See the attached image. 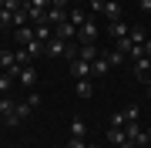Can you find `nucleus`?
I'll return each instance as SVG.
<instances>
[{
  "instance_id": "1",
  "label": "nucleus",
  "mask_w": 151,
  "mask_h": 148,
  "mask_svg": "<svg viewBox=\"0 0 151 148\" xmlns=\"http://www.w3.org/2000/svg\"><path fill=\"white\" fill-rule=\"evenodd\" d=\"M30 115H34V108H30V104H27V101H17V104H14V111L4 118V125H7V128H17L20 121H27Z\"/></svg>"
},
{
  "instance_id": "2",
  "label": "nucleus",
  "mask_w": 151,
  "mask_h": 148,
  "mask_svg": "<svg viewBox=\"0 0 151 148\" xmlns=\"http://www.w3.org/2000/svg\"><path fill=\"white\" fill-rule=\"evenodd\" d=\"M24 7V0H7L4 7H0V30H10L14 27V14Z\"/></svg>"
},
{
  "instance_id": "3",
  "label": "nucleus",
  "mask_w": 151,
  "mask_h": 148,
  "mask_svg": "<svg viewBox=\"0 0 151 148\" xmlns=\"http://www.w3.org/2000/svg\"><path fill=\"white\" fill-rule=\"evenodd\" d=\"M17 84H24L27 91H34V88H37V67H34V64H24L20 74H17Z\"/></svg>"
},
{
  "instance_id": "4",
  "label": "nucleus",
  "mask_w": 151,
  "mask_h": 148,
  "mask_svg": "<svg viewBox=\"0 0 151 148\" xmlns=\"http://www.w3.org/2000/svg\"><path fill=\"white\" fill-rule=\"evenodd\" d=\"M0 71H7V74H14V77L20 74V64H17V54H14V51H7V47L0 51Z\"/></svg>"
},
{
  "instance_id": "5",
  "label": "nucleus",
  "mask_w": 151,
  "mask_h": 148,
  "mask_svg": "<svg viewBox=\"0 0 151 148\" xmlns=\"http://www.w3.org/2000/svg\"><path fill=\"white\" fill-rule=\"evenodd\" d=\"M77 44H97V20H87L84 27H77Z\"/></svg>"
},
{
  "instance_id": "6",
  "label": "nucleus",
  "mask_w": 151,
  "mask_h": 148,
  "mask_svg": "<svg viewBox=\"0 0 151 148\" xmlns=\"http://www.w3.org/2000/svg\"><path fill=\"white\" fill-rule=\"evenodd\" d=\"M67 40H60V37H50L47 40V44H44V54H47V57H67Z\"/></svg>"
},
{
  "instance_id": "7",
  "label": "nucleus",
  "mask_w": 151,
  "mask_h": 148,
  "mask_svg": "<svg viewBox=\"0 0 151 148\" xmlns=\"http://www.w3.org/2000/svg\"><path fill=\"white\" fill-rule=\"evenodd\" d=\"M37 27H30V24H24V27H14V40H17V47H27L30 40H37V34H34Z\"/></svg>"
},
{
  "instance_id": "8",
  "label": "nucleus",
  "mask_w": 151,
  "mask_h": 148,
  "mask_svg": "<svg viewBox=\"0 0 151 148\" xmlns=\"http://www.w3.org/2000/svg\"><path fill=\"white\" fill-rule=\"evenodd\" d=\"M64 20H67V7H54V4H50V7H47V14H44V24L57 27V24H64Z\"/></svg>"
},
{
  "instance_id": "9",
  "label": "nucleus",
  "mask_w": 151,
  "mask_h": 148,
  "mask_svg": "<svg viewBox=\"0 0 151 148\" xmlns=\"http://www.w3.org/2000/svg\"><path fill=\"white\" fill-rule=\"evenodd\" d=\"M54 37L67 40V44H74V40H77V27H74L70 20H64V24H57V27H54Z\"/></svg>"
},
{
  "instance_id": "10",
  "label": "nucleus",
  "mask_w": 151,
  "mask_h": 148,
  "mask_svg": "<svg viewBox=\"0 0 151 148\" xmlns=\"http://www.w3.org/2000/svg\"><path fill=\"white\" fill-rule=\"evenodd\" d=\"M67 64H70V74H74L77 81H81V77H94V74H91V61L74 57V61H67Z\"/></svg>"
},
{
  "instance_id": "11",
  "label": "nucleus",
  "mask_w": 151,
  "mask_h": 148,
  "mask_svg": "<svg viewBox=\"0 0 151 148\" xmlns=\"http://www.w3.org/2000/svg\"><path fill=\"white\" fill-rule=\"evenodd\" d=\"M134 74L141 77V81H151V57H148V54L134 61Z\"/></svg>"
},
{
  "instance_id": "12",
  "label": "nucleus",
  "mask_w": 151,
  "mask_h": 148,
  "mask_svg": "<svg viewBox=\"0 0 151 148\" xmlns=\"http://www.w3.org/2000/svg\"><path fill=\"white\" fill-rule=\"evenodd\" d=\"M108 71H111V61L104 57V54H97V61H91V74L94 77H104Z\"/></svg>"
},
{
  "instance_id": "13",
  "label": "nucleus",
  "mask_w": 151,
  "mask_h": 148,
  "mask_svg": "<svg viewBox=\"0 0 151 148\" xmlns=\"http://www.w3.org/2000/svg\"><path fill=\"white\" fill-rule=\"evenodd\" d=\"M67 20L74 24V27H84V24H87V14H84L77 4H70V10H67Z\"/></svg>"
},
{
  "instance_id": "14",
  "label": "nucleus",
  "mask_w": 151,
  "mask_h": 148,
  "mask_svg": "<svg viewBox=\"0 0 151 148\" xmlns=\"http://www.w3.org/2000/svg\"><path fill=\"white\" fill-rule=\"evenodd\" d=\"M108 30H111V37H114V40H124V37L131 34V27H128L124 20H114V24H108Z\"/></svg>"
},
{
  "instance_id": "15",
  "label": "nucleus",
  "mask_w": 151,
  "mask_h": 148,
  "mask_svg": "<svg viewBox=\"0 0 151 148\" xmlns=\"http://www.w3.org/2000/svg\"><path fill=\"white\" fill-rule=\"evenodd\" d=\"M104 17L114 24V20H121V4L118 0H104Z\"/></svg>"
},
{
  "instance_id": "16",
  "label": "nucleus",
  "mask_w": 151,
  "mask_h": 148,
  "mask_svg": "<svg viewBox=\"0 0 151 148\" xmlns=\"http://www.w3.org/2000/svg\"><path fill=\"white\" fill-rule=\"evenodd\" d=\"M77 57L81 61H97V44H77Z\"/></svg>"
},
{
  "instance_id": "17",
  "label": "nucleus",
  "mask_w": 151,
  "mask_h": 148,
  "mask_svg": "<svg viewBox=\"0 0 151 148\" xmlns=\"http://www.w3.org/2000/svg\"><path fill=\"white\" fill-rule=\"evenodd\" d=\"M104 57L111 61V67H121L124 61H128V54H124V51H118V47H111V51H104Z\"/></svg>"
},
{
  "instance_id": "18",
  "label": "nucleus",
  "mask_w": 151,
  "mask_h": 148,
  "mask_svg": "<svg viewBox=\"0 0 151 148\" xmlns=\"http://www.w3.org/2000/svg\"><path fill=\"white\" fill-rule=\"evenodd\" d=\"M108 142H111V148H121L124 142H128V135H124L121 128H108Z\"/></svg>"
},
{
  "instance_id": "19",
  "label": "nucleus",
  "mask_w": 151,
  "mask_h": 148,
  "mask_svg": "<svg viewBox=\"0 0 151 148\" xmlns=\"http://www.w3.org/2000/svg\"><path fill=\"white\" fill-rule=\"evenodd\" d=\"M14 81H17L14 74H7V71H0V98H7V91L14 88Z\"/></svg>"
},
{
  "instance_id": "20",
  "label": "nucleus",
  "mask_w": 151,
  "mask_h": 148,
  "mask_svg": "<svg viewBox=\"0 0 151 148\" xmlns=\"http://www.w3.org/2000/svg\"><path fill=\"white\" fill-rule=\"evenodd\" d=\"M91 94H94L91 77H81V81H77V98H91Z\"/></svg>"
},
{
  "instance_id": "21",
  "label": "nucleus",
  "mask_w": 151,
  "mask_h": 148,
  "mask_svg": "<svg viewBox=\"0 0 151 148\" xmlns=\"http://www.w3.org/2000/svg\"><path fill=\"white\" fill-rule=\"evenodd\" d=\"M84 131H87V128H84V118H74V121H70V138H84Z\"/></svg>"
},
{
  "instance_id": "22",
  "label": "nucleus",
  "mask_w": 151,
  "mask_h": 148,
  "mask_svg": "<svg viewBox=\"0 0 151 148\" xmlns=\"http://www.w3.org/2000/svg\"><path fill=\"white\" fill-rule=\"evenodd\" d=\"M128 37H131V44H134V47H145V30H141V27H131V34H128Z\"/></svg>"
},
{
  "instance_id": "23",
  "label": "nucleus",
  "mask_w": 151,
  "mask_h": 148,
  "mask_svg": "<svg viewBox=\"0 0 151 148\" xmlns=\"http://www.w3.org/2000/svg\"><path fill=\"white\" fill-rule=\"evenodd\" d=\"M24 51H27V54H30V61H34V57H40V54H44V44H40V40H30Z\"/></svg>"
},
{
  "instance_id": "24",
  "label": "nucleus",
  "mask_w": 151,
  "mask_h": 148,
  "mask_svg": "<svg viewBox=\"0 0 151 148\" xmlns=\"http://www.w3.org/2000/svg\"><path fill=\"white\" fill-rule=\"evenodd\" d=\"M138 104H128V108H124V125H131V121H138Z\"/></svg>"
},
{
  "instance_id": "25",
  "label": "nucleus",
  "mask_w": 151,
  "mask_h": 148,
  "mask_svg": "<svg viewBox=\"0 0 151 148\" xmlns=\"http://www.w3.org/2000/svg\"><path fill=\"white\" fill-rule=\"evenodd\" d=\"M14 104H17V101H10V98H0V118H7V115H10V111H14Z\"/></svg>"
},
{
  "instance_id": "26",
  "label": "nucleus",
  "mask_w": 151,
  "mask_h": 148,
  "mask_svg": "<svg viewBox=\"0 0 151 148\" xmlns=\"http://www.w3.org/2000/svg\"><path fill=\"white\" fill-rule=\"evenodd\" d=\"M87 7H91V14H104V0H87Z\"/></svg>"
},
{
  "instance_id": "27",
  "label": "nucleus",
  "mask_w": 151,
  "mask_h": 148,
  "mask_svg": "<svg viewBox=\"0 0 151 148\" xmlns=\"http://www.w3.org/2000/svg\"><path fill=\"white\" fill-rule=\"evenodd\" d=\"M124 125V111H114L111 115V128H121Z\"/></svg>"
},
{
  "instance_id": "28",
  "label": "nucleus",
  "mask_w": 151,
  "mask_h": 148,
  "mask_svg": "<svg viewBox=\"0 0 151 148\" xmlns=\"http://www.w3.org/2000/svg\"><path fill=\"white\" fill-rule=\"evenodd\" d=\"M67 148H91V145H87L84 138H70V142H67Z\"/></svg>"
},
{
  "instance_id": "29",
  "label": "nucleus",
  "mask_w": 151,
  "mask_h": 148,
  "mask_svg": "<svg viewBox=\"0 0 151 148\" xmlns=\"http://www.w3.org/2000/svg\"><path fill=\"white\" fill-rule=\"evenodd\" d=\"M27 104H30V108H37V104H40V94L30 91V94H27Z\"/></svg>"
},
{
  "instance_id": "30",
  "label": "nucleus",
  "mask_w": 151,
  "mask_h": 148,
  "mask_svg": "<svg viewBox=\"0 0 151 148\" xmlns=\"http://www.w3.org/2000/svg\"><path fill=\"white\" fill-rule=\"evenodd\" d=\"M141 10H145V14H151V0H141Z\"/></svg>"
},
{
  "instance_id": "31",
  "label": "nucleus",
  "mask_w": 151,
  "mask_h": 148,
  "mask_svg": "<svg viewBox=\"0 0 151 148\" xmlns=\"http://www.w3.org/2000/svg\"><path fill=\"white\" fill-rule=\"evenodd\" d=\"M145 54H148V57H151V37H148V40H145Z\"/></svg>"
},
{
  "instance_id": "32",
  "label": "nucleus",
  "mask_w": 151,
  "mask_h": 148,
  "mask_svg": "<svg viewBox=\"0 0 151 148\" xmlns=\"http://www.w3.org/2000/svg\"><path fill=\"white\" fill-rule=\"evenodd\" d=\"M121 148H138V145H134V142H131V138H128V142H124V145H121Z\"/></svg>"
},
{
  "instance_id": "33",
  "label": "nucleus",
  "mask_w": 151,
  "mask_h": 148,
  "mask_svg": "<svg viewBox=\"0 0 151 148\" xmlns=\"http://www.w3.org/2000/svg\"><path fill=\"white\" fill-rule=\"evenodd\" d=\"M145 135H148V142H151V128H145Z\"/></svg>"
},
{
  "instance_id": "34",
  "label": "nucleus",
  "mask_w": 151,
  "mask_h": 148,
  "mask_svg": "<svg viewBox=\"0 0 151 148\" xmlns=\"http://www.w3.org/2000/svg\"><path fill=\"white\" fill-rule=\"evenodd\" d=\"M70 4H84V0H70Z\"/></svg>"
},
{
  "instance_id": "35",
  "label": "nucleus",
  "mask_w": 151,
  "mask_h": 148,
  "mask_svg": "<svg viewBox=\"0 0 151 148\" xmlns=\"http://www.w3.org/2000/svg\"><path fill=\"white\" fill-rule=\"evenodd\" d=\"M4 4H7V0H0V7H4Z\"/></svg>"
},
{
  "instance_id": "36",
  "label": "nucleus",
  "mask_w": 151,
  "mask_h": 148,
  "mask_svg": "<svg viewBox=\"0 0 151 148\" xmlns=\"http://www.w3.org/2000/svg\"><path fill=\"white\" fill-rule=\"evenodd\" d=\"M91 148H97V145H91Z\"/></svg>"
}]
</instances>
